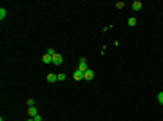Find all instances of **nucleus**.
<instances>
[{
    "label": "nucleus",
    "mask_w": 163,
    "mask_h": 121,
    "mask_svg": "<svg viewBox=\"0 0 163 121\" xmlns=\"http://www.w3.org/2000/svg\"><path fill=\"white\" fill-rule=\"evenodd\" d=\"M6 15H7V13H6V9H4V7H0V20H4V18H6Z\"/></svg>",
    "instance_id": "10"
},
{
    "label": "nucleus",
    "mask_w": 163,
    "mask_h": 121,
    "mask_svg": "<svg viewBox=\"0 0 163 121\" xmlns=\"http://www.w3.org/2000/svg\"><path fill=\"white\" fill-rule=\"evenodd\" d=\"M56 79H58V74H54V72H49V74H47V82H49V83H54Z\"/></svg>",
    "instance_id": "5"
},
{
    "label": "nucleus",
    "mask_w": 163,
    "mask_h": 121,
    "mask_svg": "<svg viewBox=\"0 0 163 121\" xmlns=\"http://www.w3.org/2000/svg\"><path fill=\"white\" fill-rule=\"evenodd\" d=\"M123 6H125L123 2H116V7H118V9H121V7H123Z\"/></svg>",
    "instance_id": "13"
},
{
    "label": "nucleus",
    "mask_w": 163,
    "mask_h": 121,
    "mask_svg": "<svg viewBox=\"0 0 163 121\" xmlns=\"http://www.w3.org/2000/svg\"><path fill=\"white\" fill-rule=\"evenodd\" d=\"M47 52L53 56V65H60V63L64 62V60H62V56H60V54H58L54 49H47Z\"/></svg>",
    "instance_id": "1"
},
{
    "label": "nucleus",
    "mask_w": 163,
    "mask_h": 121,
    "mask_svg": "<svg viewBox=\"0 0 163 121\" xmlns=\"http://www.w3.org/2000/svg\"><path fill=\"white\" fill-rule=\"evenodd\" d=\"M27 121H34V117H31V119H27Z\"/></svg>",
    "instance_id": "14"
},
{
    "label": "nucleus",
    "mask_w": 163,
    "mask_h": 121,
    "mask_svg": "<svg viewBox=\"0 0 163 121\" xmlns=\"http://www.w3.org/2000/svg\"><path fill=\"white\" fill-rule=\"evenodd\" d=\"M27 114H29L31 117H34V116H38V112H36V107H29V109H27Z\"/></svg>",
    "instance_id": "7"
},
{
    "label": "nucleus",
    "mask_w": 163,
    "mask_h": 121,
    "mask_svg": "<svg viewBox=\"0 0 163 121\" xmlns=\"http://www.w3.org/2000/svg\"><path fill=\"white\" fill-rule=\"evenodd\" d=\"M136 22H138V20H136V18H134V16H132V18H129V20H127V24H129V25H131V27H134V25H136Z\"/></svg>",
    "instance_id": "9"
},
{
    "label": "nucleus",
    "mask_w": 163,
    "mask_h": 121,
    "mask_svg": "<svg viewBox=\"0 0 163 121\" xmlns=\"http://www.w3.org/2000/svg\"><path fill=\"white\" fill-rule=\"evenodd\" d=\"M74 79H76V82L84 79V72H82V71H74Z\"/></svg>",
    "instance_id": "8"
},
{
    "label": "nucleus",
    "mask_w": 163,
    "mask_h": 121,
    "mask_svg": "<svg viewBox=\"0 0 163 121\" xmlns=\"http://www.w3.org/2000/svg\"><path fill=\"white\" fill-rule=\"evenodd\" d=\"M64 79H65V74L60 72V74H58V82H64Z\"/></svg>",
    "instance_id": "11"
},
{
    "label": "nucleus",
    "mask_w": 163,
    "mask_h": 121,
    "mask_svg": "<svg viewBox=\"0 0 163 121\" xmlns=\"http://www.w3.org/2000/svg\"><path fill=\"white\" fill-rule=\"evenodd\" d=\"M89 67H87V60L85 58H80V65H78V71H82V72H85Z\"/></svg>",
    "instance_id": "2"
},
{
    "label": "nucleus",
    "mask_w": 163,
    "mask_h": 121,
    "mask_svg": "<svg viewBox=\"0 0 163 121\" xmlns=\"http://www.w3.org/2000/svg\"><path fill=\"white\" fill-rule=\"evenodd\" d=\"M131 7H132L134 11H139L141 7H143V4H141V2H139V0H134V2H132V6H131Z\"/></svg>",
    "instance_id": "4"
},
{
    "label": "nucleus",
    "mask_w": 163,
    "mask_h": 121,
    "mask_svg": "<svg viewBox=\"0 0 163 121\" xmlns=\"http://www.w3.org/2000/svg\"><path fill=\"white\" fill-rule=\"evenodd\" d=\"M94 78V71H91V69H87L85 72H84V79H87V82H91V79Z\"/></svg>",
    "instance_id": "3"
},
{
    "label": "nucleus",
    "mask_w": 163,
    "mask_h": 121,
    "mask_svg": "<svg viewBox=\"0 0 163 121\" xmlns=\"http://www.w3.org/2000/svg\"><path fill=\"white\" fill-rule=\"evenodd\" d=\"M158 101L163 105V92H159V94H158Z\"/></svg>",
    "instance_id": "12"
},
{
    "label": "nucleus",
    "mask_w": 163,
    "mask_h": 121,
    "mask_svg": "<svg viewBox=\"0 0 163 121\" xmlns=\"http://www.w3.org/2000/svg\"><path fill=\"white\" fill-rule=\"evenodd\" d=\"M42 60H44V63H53V56H51L49 52H45V54L42 56Z\"/></svg>",
    "instance_id": "6"
}]
</instances>
